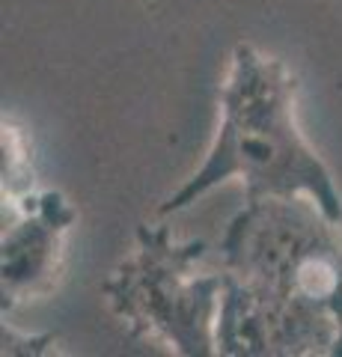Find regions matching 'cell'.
Here are the masks:
<instances>
[{"label":"cell","instance_id":"obj_1","mask_svg":"<svg viewBox=\"0 0 342 357\" xmlns=\"http://www.w3.org/2000/svg\"><path fill=\"white\" fill-rule=\"evenodd\" d=\"M224 357H339L342 232L310 197L244 199L217 241Z\"/></svg>","mask_w":342,"mask_h":357},{"label":"cell","instance_id":"obj_2","mask_svg":"<svg viewBox=\"0 0 342 357\" xmlns=\"http://www.w3.org/2000/svg\"><path fill=\"white\" fill-rule=\"evenodd\" d=\"M297 75L274 54L238 42L220 86V126L203 164L161 199L158 215H179L224 182L244 185V199L310 197L342 223V194L297 126Z\"/></svg>","mask_w":342,"mask_h":357},{"label":"cell","instance_id":"obj_3","mask_svg":"<svg viewBox=\"0 0 342 357\" xmlns=\"http://www.w3.org/2000/svg\"><path fill=\"white\" fill-rule=\"evenodd\" d=\"M226 268L208 241L179 238L167 223H140L134 248L104 277L102 298L131 340L179 357H220L217 321Z\"/></svg>","mask_w":342,"mask_h":357},{"label":"cell","instance_id":"obj_4","mask_svg":"<svg viewBox=\"0 0 342 357\" xmlns=\"http://www.w3.org/2000/svg\"><path fill=\"white\" fill-rule=\"evenodd\" d=\"M78 208L63 191H33L3 206L0 232V298L3 316L54 295L65 271Z\"/></svg>","mask_w":342,"mask_h":357},{"label":"cell","instance_id":"obj_5","mask_svg":"<svg viewBox=\"0 0 342 357\" xmlns=\"http://www.w3.org/2000/svg\"><path fill=\"white\" fill-rule=\"evenodd\" d=\"M0 203H18L36 191V158H33V137L27 126L18 119L3 116L0 122Z\"/></svg>","mask_w":342,"mask_h":357},{"label":"cell","instance_id":"obj_6","mask_svg":"<svg viewBox=\"0 0 342 357\" xmlns=\"http://www.w3.org/2000/svg\"><path fill=\"white\" fill-rule=\"evenodd\" d=\"M0 342H3V349H0V354H9V357H15V354H30V357H51V354H65L60 345L63 340L60 337H54V333H18L13 325H6V319H3V325H0Z\"/></svg>","mask_w":342,"mask_h":357},{"label":"cell","instance_id":"obj_7","mask_svg":"<svg viewBox=\"0 0 342 357\" xmlns=\"http://www.w3.org/2000/svg\"><path fill=\"white\" fill-rule=\"evenodd\" d=\"M339 357H342V351H339Z\"/></svg>","mask_w":342,"mask_h":357}]
</instances>
